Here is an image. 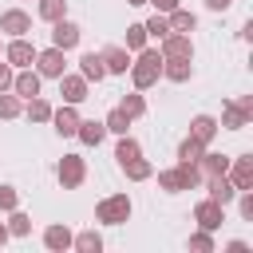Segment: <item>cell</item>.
I'll use <instances>...</instances> for the list:
<instances>
[{
    "instance_id": "1",
    "label": "cell",
    "mask_w": 253,
    "mask_h": 253,
    "mask_svg": "<svg viewBox=\"0 0 253 253\" xmlns=\"http://www.w3.org/2000/svg\"><path fill=\"white\" fill-rule=\"evenodd\" d=\"M126 71H130V83H134L138 91L154 87L158 75H162V51H158V47H138V55L130 59Z\"/></svg>"
},
{
    "instance_id": "2",
    "label": "cell",
    "mask_w": 253,
    "mask_h": 253,
    "mask_svg": "<svg viewBox=\"0 0 253 253\" xmlns=\"http://www.w3.org/2000/svg\"><path fill=\"white\" fill-rule=\"evenodd\" d=\"M198 182H202V174H198V166H194V162H178V166H170V170H158V186H162L166 194L194 190Z\"/></svg>"
},
{
    "instance_id": "3",
    "label": "cell",
    "mask_w": 253,
    "mask_h": 253,
    "mask_svg": "<svg viewBox=\"0 0 253 253\" xmlns=\"http://www.w3.org/2000/svg\"><path fill=\"white\" fill-rule=\"evenodd\" d=\"M126 217H130V198L126 194H111L95 206V221H103V225H123Z\"/></svg>"
},
{
    "instance_id": "4",
    "label": "cell",
    "mask_w": 253,
    "mask_h": 253,
    "mask_svg": "<svg viewBox=\"0 0 253 253\" xmlns=\"http://www.w3.org/2000/svg\"><path fill=\"white\" fill-rule=\"evenodd\" d=\"M249 119H253V95H241V99L225 103V111H221L225 130H241V126H249Z\"/></svg>"
},
{
    "instance_id": "5",
    "label": "cell",
    "mask_w": 253,
    "mask_h": 253,
    "mask_svg": "<svg viewBox=\"0 0 253 253\" xmlns=\"http://www.w3.org/2000/svg\"><path fill=\"white\" fill-rule=\"evenodd\" d=\"M194 221H198V229H221V221H225V206L221 202H213V198H206V202H198L194 206Z\"/></svg>"
},
{
    "instance_id": "6",
    "label": "cell",
    "mask_w": 253,
    "mask_h": 253,
    "mask_svg": "<svg viewBox=\"0 0 253 253\" xmlns=\"http://www.w3.org/2000/svg\"><path fill=\"white\" fill-rule=\"evenodd\" d=\"M83 178H87V162L79 154H63V162H59V186L75 190V186H83Z\"/></svg>"
},
{
    "instance_id": "7",
    "label": "cell",
    "mask_w": 253,
    "mask_h": 253,
    "mask_svg": "<svg viewBox=\"0 0 253 253\" xmlns=\"http://www.w3.org/2000/svg\"><path fill=\"white\" fill-rule=\"evenodd\" d=\"M79 36H83V32H79V24H71L67 16L51 24V47H59V51H71V47L79 43Z\"/></svg>"
},
{
    "instance_id": "8",
    "label": "cell",
    "mask_w": 253,
    "mask_h": 253,
    "mask_svg": "<svg viewBox=\"0 0 253 253\" xmlns=\"http://www.w3.org/2000/svg\"><path fill=\"white\" fill-rule=\"evenodd\" d=\"M0 32H8L12 40L16 36H28L32 32V16L24 8H8V12H0Z\"/></svg>"
},
{
    "instance_id": "9",
    "label": "cell",
    "mask_w": 253,
    "mask_h": 253,
    "mask_svg": "<svg viewBox=\"0 0 253 253\" xmlns=\"http://www.w3.org/2000/svg\"><path fill=\"white\" fill-rule=\"evenodd\" d=\"M158 51H162L166 59H170V55H178V59H194V43H190V36H186V32H166Z\"/></svg>"
},
{
    "instance_id": "10",
    "label": "cell",
    "mask_w": 253,
    "mask_h": 253,
    "mask_svg": "<svg viewBox=\"0 0 253 253\" xmlns=\"http://www.w3.org/2000/svg\"><path fill=\"white\" fill-rule=\"evenodd\" d=\"M229 182L237 190H253V154H241V158H229Z\"/></svg>"
},
{
    "instance_id": "11",
    "label": "cell",
    "mask_w": 253,
    "mask_h": 253,
    "mask_svg": "<svg viewBox=\"0 0 253 253\" xmlns=\"http://www.w3.org/2000/svg\"><path fill=\"white\" fill-rule=\"evenodd\" d=\"M4 59H8L12 67H32V63H36V47H32L24 36H16V40L4 47Z\"/></svg>"
},
{
    "instance_id": "12",
    "label": "cell",
    "mask_w": 253,
    "mask_h": 253,
    "mask_svg": "<svg viewBox=\"0 0 253 253\" xmlns=\"http://www.w3.org/2000/svg\"><path fill=\"white\" fill-rule=\"evenodd\" d=\"M63 51L59 47H47V51H36V71L40 75H47V79H59L63 75Z\"/></svg>"
},
{
    "instance_id": "13",
    "label": "cell",
    "mask_w": 253,
    "mask_h": 253,
    "mask_svg": "<svg viewBox=\"0 0 253 253\" xmlns=\"http://www.w3.org/2000/svg\"><path fill=\"white\" fill-rule=\"evenodd\" d=\"M12 95H20V99H36V95H40V71L20 67V71L12 75Z\"/></svg>"
},
{
    "instance_id": "14",
    "label": "cell",
    "mask_w": 253,
    "mask_h": 253,
    "mask_svg": "<svg viewBox=\"0 0 253 253\" xmlns=\"http://www.w3.org/2000/svg\"><path fill=\"white\" fill-rule=\"evenodd\" d=\"M59 95H63V103L79 107L87 99V79L83 75H59Z\"/></svg>"
},
{
    "instance_id": "15",
    "label": "cell",
    "mask_w": 253,
    "mask_h": 253,
    "mask_svg": "<svg viewBox=\"0 0 253 253\" xmlns=\"http://www.w3.org/2000/svg\"><path fill=\"white\" fill-rule=\"evenodd\" d=\"M99 55H103L107 75H126V67H130V51H126V47H115V43H111V47H103Z\"/></svg>"
},
{
    "instance_id": "16",
    "label": "cell",
    "mask_w": 253,
    "mask_h": 253,
    "mask_svg": "<svg viewBox=\"0 0 253 253\" xmlns=\"http://www.w3.org/2000/svg\"><path fill=\"white\" fill-rule=\"evenodd\" d=\"M79 75H83L87 83H103V79H107L103 55H99V51H83V59H79Z\"/></svg>"
},
{
    "instance_id": "17",
    "label": "cell",
    "mask_w": 253,
    "mask_h": 253,
    "mask_svg": "<svg viewBox=\"0 0 253 253\" xmlns=\"http://www.w3.org/2000/svg\"><path fill=\"white\" fill-rule=\"evenodd\" d=\"M75 138H79V142H87V146H99V142L107 138V126H103V119H79V126H75Z\"/></svg>"
},
{
    "instance_id": "18",
    "label": "cell",
    "mask_w": 253,
    "mask_h": 253,
    "mask_svg": "<svg viewBox=\"0 0 253 253\" xmlns=\"http://www.w3.org/2000/svg\"><path fill=\"white\" fill-rule=\"evenodd\" d=\"M202 178H213V174H225L229 170V154H213V150H202V158L194 162Z\"/></svg>"
},
{
    "instance_id": "19",
    "label": "cell",
    "mask_w": 253,
    "mask_h": 253,
    "mask_svg": "<svg viewBox=\"0 0 253 253\" xmlns=\"http://www.w3.org/2000/svg\"><path fill=\"white\" fill-rule=\"evenodd\" d=\"M206 186H210V198L221 202V206H229L237 198V186L229 182V174H213V178H206Z\"/></svg>"
},
{
    "instance_id": "20",
    "label": "cell",
    "mask_w": 253,
    "mask_h": 253,
    "mask_svg": "<svg viewBox=\"0 0 253 253\" xmlns=\"http://www.w3.org/2000/svg\"><path fill=\"white\" fill-rule=\"evenodd\" d=\"M162 75H166L170 83H186V79L194 75V63H190V59H178V55H170V59L162 55Z\"/></svg>"
},
{
    "instance_id": "21",
    "label": "cell",
    "mask_w": 253,
    "mask_h": 253,
    "mask_svg": "<svg viewBox=\"0 0 253 253\" xmlns=\"http://www.w3.org/2000/svg\"><path fill=\"white\" fill-rule=\"evenodd\" d=\"M47 123H55V130L59 134H75V126H79V111L71 107V103H63L59 111H51V119Z\"/></svg>"
},
{
    "instance_id": "22",
    "label": "cell",
    "mask_w": 253,
    "mask_h": 253,
    "mask_svg": "<svg viewBox=\"0 0 253 253\" xmlns=\"http://www.w3.org/2000/svg\"><path fill=\"white\" fill-rule=\"evenodd\" d=\"M190 134H194L202 146H210V142H213V134H217V119H213V115H194Z\"/></svg>"
},
{
    "instance_id": "23",
    "label": "cell",
    "mask_w": 253,
    "mask_h": 253,
    "mask_svg": "<svg viewBox=\"0 0 253 253\" xmlns=\"http://www.w3.org/2000/svg\"><path fill=\"white\" fill-rule=\"evenodd\" d=\"M71 237H75V233H71L67 225H47V229H43V245H47L51 253H63V249H71Z\"/></svg>"
},
{
    "instance_id": "24",
    "label": "cell",
    "mask_w": 253,
    "mask_h": 253,
    "mask_svg": "<svg viewBox=\"0 0 253 253\" xmlns=\"http://www.w3.org/2000/svg\"><path fill=\"white\" fill-rule=\"evenodd\" d=\"M166 24H170V32H194L198 28V16L186 12V8H174V12H166Z\"/></svg>"
},
{
    "instance_id": "25",
    "label": "cell",
    "mask_w": 253,
    "mask_h": 253,
    "mask_svg": "<svg viewBox=\"0 0 253 253\" xmlns=\"http://www.w3.org/2000/svg\"><path fill=\"white\" fill-rule=\"evenodd\" d=\"M71 249H79V253H99V249H103V237H99L95 229H83V233L71 237Z\"/></svg>"
},
{
    "instance_id": "26",
    "label": "cell",
    "mask_w": 253,
    "mask_h": 253,
    "mask_svg": "<svg viewBox=\"0 0 253 253\" xmlns=\"http://www.w3.org/2000/svg\"><path fill=\"white\" fill-rule=\"evenodd\" d=\"M103 126H107V134H126V126H130V115H126L123 107H115V111L103 119Z\"/></svg>"
},
{
    "instance_id": "27",
    "label": "cell",
    "mask_w": 253,
    "mask_h": 253,
    "mask_svg": "<svg viewBox=\"0 0 253 253\" xmlns=\"http://www.w3.org/2000/svg\"><path fill=\"white\" fill-rule=\"evenodd\" d=\"M142 154V146L130 138V134H119V146H115V158H119V166L123 162H130V158H138Z\"/></svg>"
},
{
    "instance_id": "28",
    "label": "cell",
    "mask_w": 253,
    "mask_h": 253,
    "mask_svg": "<svg viewBox=\"0 0 253 253\" xmlns=\"http://www.w3.org/2000/svg\"><path fill=\"white\" fill-rule=\"evenodd\" d=\"M123 170H126V178H130V182H142V178H150V174H154V166H150L142 154H138V158H130V162H123Z\"/></svg>"
},
{
    "instance_id": "29",
    "label": "cell",
    "mask_w": 253,
    "mask_h": 253,
    "mask_svg": "<svg viewBox=\"0 0 253 253\" xmlns=\"http://www.w3.org/2000/svg\"><path fill=\"white\" fill-rule=\"evenodd\" d=\"M63 16H67V0H40V20L55 24V20H63Z\"/></svg>"
},
{
    "instance_id": "30",
    "label": "cell",
    "mask_w": 253,
    "mask_h": 253,
    "mask_svg": "<svg viewBox=\"0 0 253 253\" xmlns=\"http://www.w3.org/2000/svg\"><path fill=\"white\" fill-rule=\"evenodd\" d=\"M202 150H206V146H202L194 134H186V138H182V146H178V162H198V158H202Z\"/></svg>"
},
{
    "instance_id": "31",
    "label": "cell",
    "mask_w": 253,
    "mask_h": 253,
    "mask_svg": "<svg viewBox=\"0 0 253 253\" xmlns=\"http://www.w3.org/2000/svg\"><path fill=\"white\" fill-rule=\"evenodd\" d=\"M28 233H32V217L20 213V210H12V217H8V237H28Z\"/></svg>"
},
{
    "instance_id": "32",
    "label": "cell",
    "mask_w": 253,
    "mask_h": 253,
    "mask_svg": "<svg viewBox=\"0 0 253 253\" xmlns=\"http://www.w3.org/2000/svg\"><path fill=\"white\" fill-rule=\"evenodd\" d=\"M28 119H32V123H47V119H51V103L40 99V95L28 99Z\"/></svg>"
},
{
    "instance_id": "33",
    "label": "cell",
    "mask_w": 253,
    "mask_h": 253,
    "mask_svg": "<svg viewBox=\"0 0 253 253\" xmlns=\"http://www.w3.org/2000/svg\"><path fill=\"white\" fill-rule=\"evenodd\" d=\"M24 111V99L20 95H8V91H0V119H16Z\"/></svg>"
},
{
    "instance_id": "34",
    "label": "cell",
    "mask_w": 253,
    "mask_h": 253,
    "mask_svg": "<svg viewBox=\"0 0 253 253\" xmlns=\"http://www.w3.org/2000/svg\"><path fill=\"white\" fill-rule=\"evenodd\" d=\"M119 107H123L130 119H142V115H146V99H142L138 91H134V95H123V103H119Z\"/></svg>"
},
{
    "instance_id": "35",
    "label": "cell",
    "mask_w": 253,
    "mask_h": 253,
    "mask_svg": "<svg viewBox=\"0 0 253 253\" xmlns=\"http://www.w3.org/2000/svg\"><path fill=\"white\" fill-rule=\"evenodd\" d=\"M138 47H146V28L142 24H130L126 28V51H138Z\"/></svg>"
},
{
    "instance_id": "36",
    "label": "cell",
    "mask_w": 253,
    "mask_h": 253,
    "mask_svg": "<svg viewBox=\"0 0 253 253\" xmlns=\"http://www.w3.org/2000/svg\"><path fill=\"white\" fill-rule=\"evenodd\" d=\"M190 249H198V253H213V233H210V229L190 233Z\"/></svg>"
},
{
    "instance_id": "37",
    "label": "cell",
    "mask_w": 253,
    "mask_h": 253,
    "mask_svg": "<svg viewBox=\"0 0 253 253\" xmlns=\"http://www.w3.org/2000/svg\"><path fill=\"white\" fill-rule=\"evenodd\" d=\"M142 28H146V36H158V40H162V36L170 32V24H166V16H162V12H154V16H150V20L142 24Z\"/></svg>"
},
{
    "instance_id": "38",
    "label": "cell",
    "mask_w": 253,
    "mask_h": 253,
    "mask_svg": "<svg viewBox=\"0 0 253 253\" xmlns=\"http://www.w3.org/2000/svg\"><path fill=\"white\" fill-rule=\"evenodd\" d=\"M16 206H20V194H16L12 186H0V210H8V213H12Z\"/></svg>"
},
{
    "instance_id": "39",
    "label": "cell",
    "mask_w": 253,
    "mask_h": 253,
    "mask_svg": "<svg viewBox=\"0 0 253 253\" xmlns=\"http://www.w3.org/2000/svg\"><path fill=\"white\" fill-rule=\"evenodd\" d=\"M12 63H0V91H12Z\"/></svg>"
},
{
    "instance_id": "40",
    "label": "cell",
    "mask_w": 253,
    "mask_h": 253,
    "mask_svg": "<svg viewBox=\"0 0 253 253\" xmlns=\"http://www.w3.org/2000/svg\"><path fill=\"white\" fill-rule=\"evenodd\" d=\"M150 4H154V12H162V16H166V12H174V8H178V0H150Z\"/></svg>"
},
{
    "instance_id": "41",
    "label": "cell",
    "mask_w": 253,
    "mask_h": 253,
    "mask_svg": "<svg viewBox=\"0 0 253 253\" xmlns=\"http://www.w3.org/2000/svg\"><path fill=\"white\" fill-rule=\"evenodd\" d=\"M229 4H233V0H206V8H210V12H225Z\"/></svg>"
},
{
    "instance_id": "42",
    "label": "cell",
    "mask_w": 253,
    "mask_h": 253,
    "mask_svg": "<svg viewBox=\"0 0 253 253\" xmlns=\"http://www.w3.org/2000/svg\"><path fill=\"white\" fill-rule=\"evenodd\" d=\"M225 249H229V253H249V241H229Z\"/></svg>"
},
{
    "instance_id": "43",
    "label": "cell",
    "mask_w": 253,
    "mask_h": 253,
    "mask_svg": "<svg viewBox=\"0 0 253 253\" xmlns=\"http://www.w3.org/2000/svg\"><path fill=\"white\" fill-rule=\"evenodd\" d=\"M4 241H8V225L0 221V245H4Z\"/></svg>"
},
{
    "instance_id": "44",
    "label": "cell",
    "mask_w": 253,
    "mask_h": 253,
    "mask_svg": "<svg viewBox=\"0 0 253 253\" xmlns=\"http://www.w3.org/2000/svg\"><path fill=\"white\" fill-rule=\"evenodd\" d=\"M126 4H134V8H138V4H146V0H126Z\"/></svg>"
}]
</instances>
